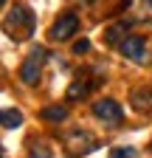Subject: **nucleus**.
I'll use <instances>...</instances> for the list:
<instances>
[{"mask_svg":"<svg viewBox=\"0 0 152 158\" xmlns=\"http://www.w3.org/2000/svg\"><path fill=\"white\" fill-rule=\"evenodd\" d=\"M121 54L124 56H130L132 62H144L146 59V45H144V37H138V34H132V37H127V40H121Z\"/></svg>","mask_w":152,"mask_h":158,"instance_id":"423d86ee","label":"nucleus"},{"mask_svg":"<svg viewBox=\"0 0 152 158\" xmlns=\"http://www.w3.org/2000/svg\"><path fill=\"white\" fill-rule=\"evenodd\" d=\"M20 124H23V113L14 110V107H6V110H3V127H6V130H17Z\"/></svg>","mask_w":152,"mask_h":158,"instance_id":"6e6552de","label":"nucleus"},{"mask_svg":"<svg viewBox=\"0 0 152 158\" xmlns=\"http://www.w3.org/2000/svg\"><path fill=\"white\" fill-rule=\"evenodd\" d=\"M45 59H48V51L42 45H37L28 56H26V62L20 68V79L26 85H34V82H40V73H42V65H45Z\"/></svg>","mask_w":152,"mask_h":158,"instance_id":"f03ea898","label":"nucleus"},{"mask_svg":"<svg viewBox=\"0 0 152 158\" xmlns=\"http://www.w3.org/2000/svg\"><path fill=\"white\" fill-rule=\"evenodd\" d=\"M40 116L45 118V122H65L68 118V107L65 105H54V107H45Z\"/></svg>","mask_w":152,"mask_h":158,"instance_id":"0eeeda50","label":"nucleus"},{"mask_svg":"<svg viewBox=\"0 0 152 158\" xmlns=\"http://www.w3.org/2000/svg\"><path fill=\"white\" fill-rule=\"evenodd\" d=\"M34 26H37V20H34V11L28 6H14V9H9V14L3 20V28H6V34L14 40V43L28 40L34 34Z\"/></svg>","mask_w":152,"mask_h":158,"instance_id":"f257e3e1","label":"nucleus"},{"mask_svg":"<svg viewBox=\"0 0 152 158\" xmlns=\"http://www.w3.org/2000/svg\"><path fill=\"white\" fill-rule=\"evenodd\" d=\"M28 158H48V152H45V150H40V155H37V150H34V152H31Z\"/></svg>","mask_w":152,"mask_h":158,"instance_id":"f8f14e48","label":"nucleus"},{"mask_svg":"<svg viewBox=\"0 0 152 158\" xmlns=\"http://www.w3.org/2000/svg\"><path fill=\"white\" fill-rule=\"evenodd\" d=\"M93 116L102 118L104 124H121V118H124V110L118 102H113V99H99V102H93Z\"/></svg>","mask_w":152,"mask_h":158,"instance_id":"7ed1b4c3","label":"nucleus"},{"mask_svg":"<svg viewBox=\"0 0 152 158\" xmlns=\"http://www.w3.org/2000/svg\"><path fill=\"white\" fill-rule=\"evenodd\" d=\"M85 51H90V43H87V40H79V43H73V54H85Z\"/></svg>","mask_w":152,"mask_h":158,"instance_id":"9b49d317","label":"nucleus"},{"mask_svg":"<svg viewBox=\"0 0 152 158\" xmlns=\"http://www.w3.org/2000/svg\"><path fill=\"white\" fill-rule=\"evenodd\" d=\"M110 158H138V152H135V147H113Z\"/></svg>","mask_w":152,"mask_h":158,"instance_id":"9d476101","label":"nucleus"},{"mask_svg":"<svg viewBox=\"0 0 152 158\" xmlns=\"http://www.w3.org/2000/svg\"><path fill=\"white\" fill-rule=\"evenodd\" d=\"M90 90V82H82V79H76V82L68 88V102H76V99H85Z\"/></svg>","mask_w":152,"mask_h":158,"instance_id":"1a4fd4ad","label":"nucleus"},{"mask_svg":"<svg viewBox=\"0 0 152 158\" xmlns=\"http://www.w3.org/2000/svg\"><path fill=\"white\" fill-rule=\"evenodd\" d=\"M65 147L70 155H79V152H93L96 150V138H93L87 130H73L65 135Z\"/></svg>","mask_w":152,"mask_h":158,"instance_id":"20e7f679","label":"nucleus"},{"mask_svg":"<svg viewBox=\"0 0 152 158\" xmlns=\"http://www.w3.org/2000/svg\"><path fill=\"white\" fill-rule=\"evenodd\" d=\"M76 31H79V17H76L73 11H68V14H62V17L54 23V28H51V40L62 43V40H70Z\"/></svg>","mask_w":152,"mask_h":158,"instance_id":"39448f33","label":"nucleus"}]
</instances>
